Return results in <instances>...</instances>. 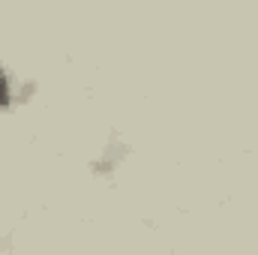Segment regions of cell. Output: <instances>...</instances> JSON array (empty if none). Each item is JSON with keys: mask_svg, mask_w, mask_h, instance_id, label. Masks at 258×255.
<instances>
[{"mask_svg": "<svg viewBox=\"0 0 258 255\" xmlns=\"http://www.w3.org/2000/svg\"><path fill=\"white\" fill-rule=\"evenodd\" d=\"M9 99V81H6V75L0 72V102H6Z\"/></svg>", "mask_w": 258, "mask_h": 255, "instance_id": "cell-1", "label": "cell"}]
</instances>
